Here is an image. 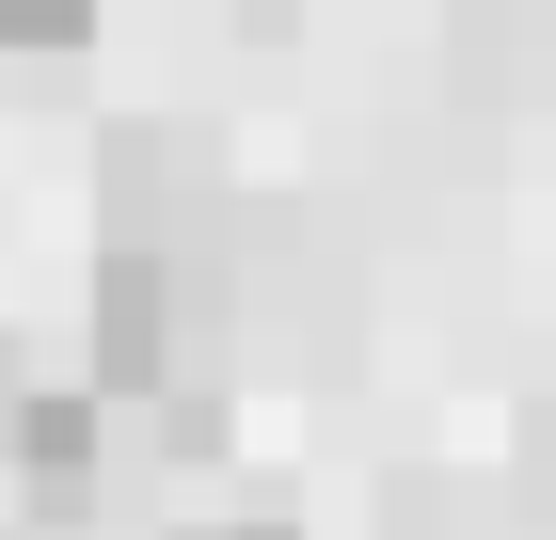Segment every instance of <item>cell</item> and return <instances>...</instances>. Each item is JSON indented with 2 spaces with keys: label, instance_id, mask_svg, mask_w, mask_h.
<instances>
[{
  "label": "cell",
  "instance_id": "6da1fadb",
  "mask_svg": "<svg viewBox=\"0 0 556 540\" xmlns=\"http://www.w3.org/2000/svg\"><path fill=\"white\" fill-rule=\"evenodd\" d=\"M0 461H16V508H33V525H96V508L128 493V461H112V398H96V381H33L16 429H0Z\"/></svg>",
  "mask_w": 556,
  "mask_h": 540
},
{
  "label": "cell",
  "instance_id": "7a4b0ae2",
  "mask_svg": "<svg viewBox=\"0 0 556 540\" xmlns=\"http://www.w3.org/2000/svg\"><path fill=\"white\" fill-rule=\"evenodd\" d=\"M96 0H0V48H80Z\"/></svg>",
  "mask_w": 556,
  "mask_h": 540
},
{
  "label": "cell",
  "instance_id": "3957f363",
  "mask_svg": "<svg viewBox=\"0 0 556 540\" xmlns=\"http://www.w3.org/2000/svg\"><path fill=\"white\" fill-rule=\"evenodd\" d=\"M191 540H302V525H191Z\"/></svg>",
  "mask_w": 556,
  "mask_h": 540
},
{
  "label": "cell",
  "instance_id": "277c9868",
  "mask_svg": "<svg viewBox=\"0 0 556 540\" xmlns=\"http://www.w3.org/2000/svg\"><path fill=\"white\" fill-rule=\"evenodd\" d=\"M16 398H33V381H16V366H0V429H16Z\"/></svg>",
  "mask_w": 556,
  "mask_h": 540
}]
</instances>
